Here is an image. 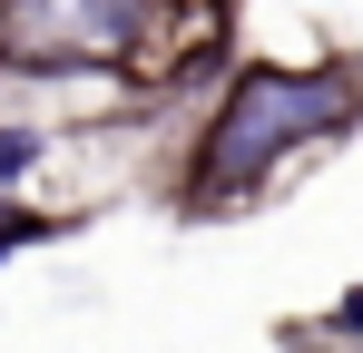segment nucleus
Here are the masks:
<instances>
[{
  "label": "nucleus",
  "instance_id": "1",
  "mask_svg": "<svg viewBox=\"0 0 363 353\" xmlns=\"http://www.w3.org/2000/svg\"><path fill=\"white\" fill-rule=\"evenodd\" d=\"M363 128V59H236L216 108L196 118L177 176V216H245L275 196V176Z\"/></svg>",
  "mask_w": 363,
  "mask_h": 353
},
{
  "label": "nucleus",
  "instance_id": "2",
  "mask_svg": "<svg viewBox=\"0 0 363 353\" xmlns=\"http://www.w3.org/2000/svg\"><path fill=\"white\" fill-rule=\"evenodd\" d=\"M157 0H0V79L60 89V79H138L157 89Z\"/></svg>",
  "mask_w": 363,
  "mask_h": 353
},
{
  "label": "nucleus",
  "instance_id": "5",
  "mask_svg": "<svg viewBox=\"0 0 363 353\" xmlns=\"http://www.w3.org/2000/svg\"><path fill=\"white\" fill-rule=\"evenodd\" d=\"M295 344H304V353H314V344H363V294H344L324 324H295Z\"/></svg>",
  "mask_w": 363,
  "mask_h": 353
},
{
  "label": "nucleus",
  "instance_id": "3",
  "mask_svg": "<svg viewBox=\"0 0 363 353\" xmlns=\"http://www.w3.org/2000/svg\"><path fill=\"white\" fill-rule=\"evenodd\" d=\"M50 157H60V138H50L40 118H0V196H20Z\"/></svg>",
  "mask_w": 363,
  "mask_h": 353
},
{
  "label": "nucleus",
  "instance_id": "4",
  "mask_svg": "<svg viewBox=\"0 0 363 353\" xmlns=\"http://www.w3.org/2000/svg\"><path fill=\"white\" fill-rule=\"evenodd\" d=\"M60 235H79V216H50V206L0 196V265H10V255H30V245H60Z\"/></svg>",
  "mask_w": 363,
  "mask_h": 353
}]
</instances>
